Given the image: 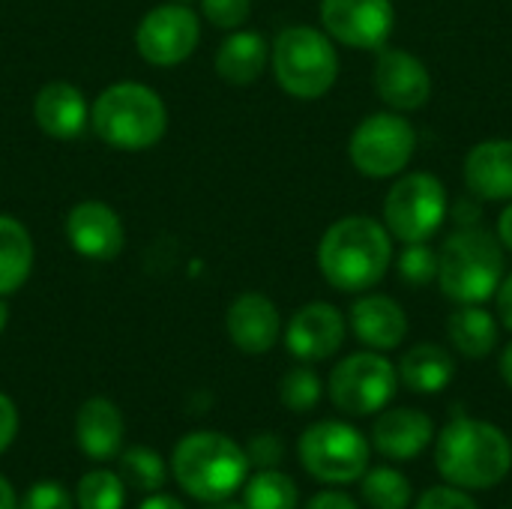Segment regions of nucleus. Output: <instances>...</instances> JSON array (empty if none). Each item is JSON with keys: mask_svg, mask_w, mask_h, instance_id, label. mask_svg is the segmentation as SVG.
I'll list each match as a JSON object with an SVG mask.
<instances>
[{"mask_svg": "<svg viewBox=\"0 0 512 509\" xmlns=\"http://www.w3.org/2000/svg\"><path fill=\"white\" fill-rule=\"evenodd\" d=\"M447 216L444 183L432 174H408L387 195L384 219L402 243H426Z\"/></svg>", "mask_w": 512, "mask_h": 509, "instance_id": "obj_8", "label": "nucleus"}, {"mask_svg": "<svg viewBox=\"0 0 512 509\" xmlns=\"http://www.w3.org/2000/svg\"><path fill=\"white\" fill-rule=\"evenodd\" d=\"M75 438H78V447L84 450L87 459L108 462V459L120 456L123 417H120L117 405L102 399V396L87 399L75 417Z\"/></svg>", "mask_w": 512, "mask_h": 509, "instance_id": "obj_19", "label": "nucleus"}, {"mask_svg": "<svg viewBox=\"0 0 512 509\" xmlns=\"http://www.w3.org/2000/svg\"><path fill=\"white\" fill-rule=\"evenodd\" d=\"M399 270L411 285H426L438 276V258L426 243H408V249L399 261Z\"/></svg>", "mask_w": 512, "mask_h": 509, "instance_id": "obj_31", "label": "nucleus"}, {"mask_svg": "<svg viewBox=\"0 0 512 509\" xmlns=\"http://www.w3.org/2000/svg\"><path fill=\"white\" fill-rule=\"evenodd\" d=\"M438 474L459 489H492L512 468V444L507 435L483 420H453L435 444Z\"/></svg>", "mask_w": 512, "mask_h": 509, "instance_id": "obj_2", "label": "nucleus"}, {"mask_svg": "<svg viewBox=\"0 0 512 509\" xmlns=\"http://www.w3.org/2000/svg\"><path fill=\"white\" fill-rule=\"evenodd\" d=\"M432 438H435V426H432L429 414H423L417 408H393V411L381 414L372 429L375 450L396 462L417 459L432 444Z\"/></svg>", "mask_w": 512, "mask_h": 509, "instance_id": "obj_17", "label": "nucleus"}, {"mask_svg": "<svg viewBox=\"0 0 512 509\" xmlns=\"http://www.w3.org/2000/svg\"><path fill=\"white\" fill-rule=\"evenodd\" d=\"M345 342V318L330 303H309L303 306L285 333L288 351L303 363H318L333 357Z\"/></svg>", "mask_w": 512, "mask_h": 509, "instance_id": "obj_13", "label": "nucleus"}, {"mask_svg": "<svg viewBox=\"0 0 512 509\" xmlns=\"http://www.w3.org/2000/svg\"><path fill=\"white\" fill-rule=\"evenodd\" d=\"M201 39L198 15L183 3H162L150 9L135 33L138 54L153 66H177L183 63Z\"/></svg>", "mask_w": 512, "mask_h": 509, "instance_id": "obj_11", "label": "nucleus"}, {"mask_svg": "<svg viewBox=\"0 0 512 509\" xmlns=\"http://www.w3.org/2000/svg\"><path fill=\"white\" fill-rule=\"evenodd\" d=\"M78 509H123L126 504V483L114 471H90L81 477L75 489Z\"/></svg>", "mask_w": 512, "mask_h": 509, "instance_id": "obj_29", "label": "nucleus"}, {"mask_svg": "<svg viewBox=\"0 0 512 509\" xmlns=\"http://www.w3.org/2000/svg\"><path fill=\"white\" fill-rule=\"evenodd\" d=\"M501 375H504L507 387H510V390H512V342H510V345H507L504 357H501Z\"/></svg>", "mask_w": 512, "mask_h": 509, "instance_id": "obj_42", "label": "nucleus"}, {"mask_svg": "<svg viewBox=\"0 0 512 509\" xmlns=\"http://www.w3.org/2000/svg\"><path fill=\"white\" fill-rule=\"evenodd\" d=\"M360 480H363V501L372 509H408L414 498L408 477L393 468H372Z\"/></svg>", "mask_w": 512, "mask_h": 509, "instance_id": "obj_27", "label": "nucleus"}, {"mask_svg": "<svg viewBox=\"0 0 512 509\" xmlns=\"http://www.w3.org/2000/svg\"><path fill=\"white\" fill-rule=\"evenodd\" d=\"M300 462L321 483H354L369 471V441L348 423L321 420L300 438Z\"/></svg>", "mask_w": 512, "mask_h": 509, "instance_id": "obj_7", "label": "nucleus"}, {"mask_svg": "<svg viewBox=\"0 0 512 509\" xmlns=\"http://www.w3.org/2000/svg\"><path fill=\"white\" fill-rule=\"evenodd\" d=\"M180 489L198 501H228L249 477V456L222 432H192L171 456Z\"/></svg>", "mask_w": 512, "mask_h": 509, "instance_id": "obj_3", "label": "nucleus"}, {"mask_svg": "<svg viewBox=\"0 0 512 509\" xmlns=\"http://www.w3.org/2000/svg\"><path fill=\"white\" fill-rule=\"evenodd\" d=\"M375 87L378 96L396 111H417L426 105L432 81L426 66L414 54L402 48H381L375 66Z\"/></svg>", "mask_w": 512, "mask_h": 509, "instance_id": "obj_15", "label": "nucleus"}, {"mask_svg": "<svg viewBox=\"0 0 512 509\" xmlns=\"http://www.w3.org/2000/svg\"><path fill=\"white\" fill-rule=\"evenodd\" d=\"M273 72L285 93L297 99H318L333 87L339 75V57L321 30L297 24L276 36Z\"/></svg>", "mask_w": 512, "mask_h": 509, "instance_id": "obj_6", "label": "nucleus"}, {"mask_svg": "<svg viewBox=\"0 0 512 509\" xmlns=\"http://www.w3.org/2000/svg\"><path fill=\"white\" fill-rule=\"evenodd\" d=\"M399 375L381 354H351L330 375V399L351 417H369L390 405L396 396Z\"/></svg>", "mask_w": 512, "mask_h": 509, "instance_id": "obj_9", "label": "nucleus"}, {"mask_svg": "<svg viewBox=\"0 0 512 509\" xmlns=\"http://www.w3.org/2000/svg\"><path fill=\"white\" fill-rule=\"evenodd\" d=\"M201 9L210 24H216L222 30H237L246 24V18L252 12V0H201Z\"/></svg>", "mask_w": 512, "mask_h": 509, "instance_id": "obj_32", "label": "nucleus"}, {"mask_svg": "<svg viewBox=\"0 0 512 509\" xmlns=\"http://www.w3.org/2000/svg\"><path fill=\"white\" fill-rule=\"evenodd\" d=\"M18 509H72V498L60 483L45 480V483H36L27 489Z\"/></svg>", "mask_w": 512, "mask_h": 509, "instance_id": "obj_33", "label": "nucleus"}, {"mask_svg": "<svg viewBox=\"0 0 512 509\" xmlns=\"http://www.w3.org/2000/svg\"><path fill=\"white\" fill-rule=\"evenodd\" d=\"M138 509H186L177 498H171V495H159V492H153L147 501H141V507Z\"/></svg>", "mask_w": 512, "mask_h": 509, "instance_id": "obj_39", "label": "nucleus"}, {"mask_svg": "<svg viewBox=\"0 0 512 509\" xmlns=\"http://www.w3.org/2000/svg\"><path fill=\"white\" fill-rule=\"evenodd\" d=\"M279 396H282V405L285 408H291L297 414H306V411H312L321 402V378L312 369L297 366V369H291L282 378Z\"/></svg>", "mask_w": 512, "mask_h": 509, "instance_id": "obj_30", "label": "nucleus"}, {"mask_svg": "<svg viewBox=\"0 0 512 509\" xmlns=\"http://www.w3.org/2000/svg\"><path fill=\"white\" fill-rule=\"evenodd\" d=\"M300 501V492H297V483L276 471V468H267V471H258L249 483H246V509H297Z\"/></svg>", "mask_w": 512, "mask_h": 509, "instance_id": "obj_26", "label": "nucleus"}, {"mask_svg": "<svg viewBox=\"0 0 512 509\" xmlns=\"http://www.w3.org/2000/svg\"><path fill=\"white\" fill-rule=\"evenodd\" d=\"M6 318H9V309H6V303L0 300V333H3V327H6Z\"/></svg>", "mask_w": 512, "mask_h": 509, "instance_id": "obj_44", "label": "nucleus"}, {"mask_svg": "<svg viewBox=\"0 0 512 509\" xmlns=\"http://www.w3.org/2000/svg\"><path fill=\"white\" fill-rule=\"evenodd\" d=\"M207 509H246V507H240V504H228V501H213V507H207Z\"/></svg>", "mask_w": 512, "mask_h": 509, "instance_id": "obj_43", "label": "nucleus"}, {"mask_svg": "<svg viewBox=\"0 0 512 509\" xmlns=\"http://www.w3.org/2000/svg\"><path fill=\"white\" fill-rule=\"evenodd\" d=\"M228 336L246 354H267L282 330L279 309L264 294H240L228 309Z\"/></svg>", "mask_w": 512, "mask_h": 509, "instance_id": "obj_16", "label": "nucleus"}, {"mask_svg": "<svg viewBox=\"0 0 512 509\" xmlns=\"http://www.w3.org/2000/svg\"><path fill=\"white\" fill-rule=\"evenodd\" d=\"M417 147L414 126L399 114H372L351 135V162L366 177L399 174Z\"/></svg>", "mask_w": 512, "mask_h": 509, "instance_id": "obj_10", "label": "nucleus"}, {"mask_svg": "<svg viewBox=\"0 0 512 509\" xmlns=\"http://www.w3.org/2000/svg\"><path fill=\"white\" fill-rule=\"evenodd\" d=\"M120 477L123 483H129L135 492H159L165 486V462L159 453H153L150 447H129L126 453H120Z\"/></svg>", "mask_w": 512, "mask_h": 509, "instance_id": "obj_28", "label": "nucleus"}, {"mask_svg": "<svg viewBox=\"0 0 512 509\" xmlns=\"http://www.w3.org/2000/svg\"><path fill=\"white\" fill-rule=\"evenodd\" d=\"M30 267H33V243L27 228L18 219L0 213V297L15 294L27 282Z\"/></svg>", "mask_w": 512, "mask_h": 509, "instance_id": "obj_24", "label": "nucleus"}, {"mask_svg": "<svg viewBox=\"0 0 512 509\" xmlns=\"http://www.w3.org/2000/svg\"><path fill=\"white\" fill-rule=\"evenodd\" d=\"M498 234H501V240L507 243L512 249V204L501 213V222H498Z\"/></svg>", "mask_w": 512, "mask_h": 509, "instance_id": "obj_41", "label": "nucleus"}, {"mask_svg": "<svg viewBox=\"0 0 512 509\" xmlns=\"http://www.w3.org/2000/svg\"><path fill=\"white\" fill-rule=\"evenodd\" d=\"M450 342L456 345L459 354L471 360H483L495 351L498 345V324L486 309L477 306H462L459 312L450 315Z\"/></svg>", "mask_w": 512, "mask_h": 509, "instance_id": "obj_25", "label": "nucleus"}, {"mask_svg": "<svg viewBox=\"0 0 512 509\" xmlns=\"http://www.w3.org/2000/svg\"><path fill=\"white\" fill-rule=\"evenodd\" d=\"M306 509H360L354 504V498H348V495H342V492H321V495H315Z\"/></svg>", "mask_w": 512, "mask_h": 509, "instance_id": "obj_37", "label": "nucleus"}, {"mask_svg": "<svg viewBox=\"0 0 512 509\" xmlns=\"http://www.w3.org/2000/svg\"><path fill=\"white\" fill-rule=\"evenodd\" d=\"M0 509H18L15 489L9 486V480H6V477H0Z\"/></svg>", "mask_w": 512, "mask_h": 509, "instance_id": "obj_40", "label": "nucleus"}, {"mask_svg": "<svg viewBox=\"0 0 512 509\" xmlns=\"http://www.w3.org/2000/svg\"><path fill=\"white\" fill-rule=\"evenodd\" d=\"M414 509H477V504L459 486H438V489H429Z\"/></svg>", "mask_w": 512, "mask_h": 509, "instance_id": "obj_34", "label": "nucleus"}, {"mask_svg": "<svg viewBox=\"0 0 512 509\" xmlns=\"http://www.w3.org/2000/svg\"><path fill=\"white\" fill-rule=\"evenodd\" d=\"M351 327L363 345H369L375 351H390L405 339L408 318L396 300H390L384 294H372V297H363L354 303Z\"/></svg>", "mask_w": 512, "mask_h": 509, "instance_id": "obj_20", "label": "nucleus"}, {"mask_svg": "<svg viewBox=\"0 0 512 509\" xmlns=\"http://www.w3.org/2000/svg\"><path fill=\"white\" fill-rule=\"evenodd\" d=\"M393 261V243L381 222L369 216H348L327 228L318 246V267L324 279L345 291H369L378 285Z\"/></svg>", "mask_w": 512, "mask_h": 509, "instance_id": "obj_1", "label": "nucleus"}, {"mask_svg": "<svg viewBox=\"0 0 512 509\" xmlns=\"http://www.w3.org/2000/svg\"><path fill=\"white\" fill-rule=\"evenodd\" d=\"M465 180L474 195L489 201L512 198V141H483L465 159Z\"/></svg>", "mask_w": 512, "mask_h": 509, "instance_id": "obj_21", "label": "nucleus"}, {"mask_svg": "<svg viewBox=\"0 0 512 509\" xmlns=\"http://www.w3.org/2000/svg\"><path fill=\"white\" fill-rule=\"evenodd\" d=\"M246 456H249V465H255V468H261V471L276 468V465L282 462V456H285L282 438H276V435H255V438L249 441Z\"/></svg>", "mask_w": 512, "mask_h": 509, "instance_id": "obj_35", "label": "nucleus"}, {"mask_svg": "<svg viewBox=\"0 0 512 509\" xmlns=\"http://www.w3.org/2000/svg\"><path fill=\"white\" fill-rule=\"evenodd\" d=\"M270 57L267 39L252 30L231 33L216 51V72L228 84H252L264 72Z\"/></svg>", "mask_w": 512, "mask_h": 509, "instance_id": "obj_22", "label": "nucleus"}, {"mask_svg": "<svg viewBox=\"0 0 512 509\" xmlns=\"http://www.w3.org/2000/svg\"><path fill=\"white\" fill-rule=\"evenodd\" d=\"M18 435V411L6 393H0V453L9 450V444Z\"/></svg>", "mask_w": 512, "mask_h": 509, "instance_id": "obj_36", "label": "nucleus"}, {"mask_svg": "<svg viewBox=\"0 0 512 509\" xmlns=\"http://www.w3.org/2000/svg\"><path fill=\"white\" fill-rule=\"evenodd\" d=\"M498 315H501L504 327L512 330V273L504 279V285L498 288Z\"/></svg>", "mask_w": 512, "mask_h": 509, "instance_id": "obj_38", "label": "nucleus"}, {"mask_svg": "<svg viewBox=\"0 0 512 509\" xmlns=\"http://www.w3.org/2000/svg\"><path fill=\"white\" fill-rule=\"evenodd\" d=\"M90 126L108 147L135 153L159 144L168 126V114L156 90L135 81H123L108 87L96 99L90 111Z\"/></svg>", "mask_w": 512, "mask_h": 509, "instance_id": "obj_4", "label": "nucleus"}, {"mask_svg": "<svg viewBox=\"0 0 512 509\" xmlns=\"http://www.w3.org/2000/svg\"><path fill=\"white\" fill-rule=\"evenodd\" d=\"M69 246L93 261H111L123 249V222L102 201H81L66 216Z\"/></svg>", "mask_w": 512, "mask_h": 509, "instance_id": "obj_14", "label": "nucleus"}, {"mask_svg": "<svg viewBox=\"0 0 512 509\" xmlns=\"http://www.w3.org/2000/svg\"><path fill=\"white\" fill-rule=\"evenodd\" d=\"M453 375H456L453 357L432 342L414 345L399 363V378L411 393H426V396L441 393L444 387H450Z\"/></svg>", "mask_w": 512, "mask_h": 509, "instance_id": "obj_23", "label": "nucleus"}, {"mask_svg": "<svg viewBox=\"0 0 512 509\" xmlns=\"http://www.w3.org/2000/svg\"><path fill=\"white\" fill-rule=\"evenodd\" d=\"M33 117L45 135L69 141L87 129L90 111H87L84 93L78 87H72L69 81H51L36 93Z\"/></svg>", "mask_w": 512, "mask_h": 509, "instance_id": "obj_18", "label": "nucleus"}, {"mask_svg": "<svg viewBox=\"0 0 512 509\" xmlns=\"http://www.w3.org/2000/svg\"><path fill=\"white\" fill-rule=\"evenodd\" d=\"M438 279L450 300L462 306L486 303L498 294L504 279V252L498 240L483 228L456 231L438 258Z\"/></svg>", "mask_w": 512, "mask_h": 509, "instance_id": "obj_5", "label": "nucleus"}, {"mask_svg": "<svg viewBox=\"0 0 512 509\" xmlns=\"http://www.w3.org/2000/svg\"><path fill=\"white\" fill-rule=\"evenodd\" d=\"M507 509H512V507H507Z\"/></svg>", "mask_w": 512, "mask_h": 509, "instance_id": "obj_45", "label": "nucleus"}, {"mask_svg": "<svg viewBox=\"0 0 512 509\" xmlns=\"http://www.w3.org/2000/svg\"><path fill=\"white\" fill-rule=\"evenodd\" d=\"M321 21L345 45L381 48L396 24V9L390 0H321Z\"/></svg>", "mask_w": 512, "mask_h": 509, "instance_id": "obj_12", "label": "nucleus"}]
</instances>
